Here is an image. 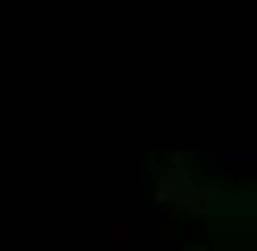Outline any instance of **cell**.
I'll list each match as a JSON object with an SVG mask.
<instances>
[{"label": "cell", "instance_id": "1", "mask_svg": "<svg viewBox=\"0 0 257 251\" xmlns=\"http://www.w3.org/2000/svg\"><path fill=\"white\" fill-rule=\"evenodd\" d=\"M151 201H157L163 213H176V220H195V213L207 207V188L188 176L182 157H170V163H157V176H151Z\"/></svg>", "mask_w": 257, "mask_h": 251}, {"label": "cell", "instance_id": "2", "mask_svg": "<svg viewBox=\"0 0 257 251\" xmlns=\"http://www.w3.org/2000/svg\"><path fill=\"white\" fill-rule=\"evenodd\" d=\"M138 238H145V232H138V213H132V207H119V201H113V213H107V245H119V251H132Z\"/></svg>", "mask_w": 257, "mask_h": 251}]
</instances>
